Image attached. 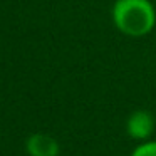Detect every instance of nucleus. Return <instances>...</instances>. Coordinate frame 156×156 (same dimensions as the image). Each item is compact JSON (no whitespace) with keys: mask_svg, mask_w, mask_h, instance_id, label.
<instances>
[{"mask_svg":"<svg viewBox=\"0 0 156 156\" xmlns=\"http://www.w3.org/2000/svg\"><path fill=\"white\" fill-rule=\"evenodd\" d=\"M111 19L121 34L144 37L156 25V9L149 0H116Z\"/></svg>","mask_w":156,"mask_h":156,"instance_id":"1","label":"nucleus"},{"mask_svg":"<svg viewBox=\"0 0 156 156\" xmlns=\"http://www.w3.org/2000/svg\"><path fill=\"white\" fill-rule=\"evenodd\" d=\"M154 126H156V119L146 109H138L133 111L126 119V133L131 139L134 141H148L151 138V134L154 133Z\"/></svg>","mask_w":156,"mask_h":156,"instance_id":"2","label":"nucleus"},{"mask_svg":"<svg viewBox=\"0 0 156 156\" xmlns=\"http://www.w3.org/2000/svg\"><path fill=\"white\" fill-rule=\"evenodd\" d=\"M25 153L29 156H59L61 143L51 134L35 133L25 139Z\"/></svg>","mask_w":156,"mask_h":156,"instance_id":"3","label":"nucleus"},{"mask_svg":"<svg viewBox=\"0 0 156 156\" xmlns=\"http://www.w3.org/2000/svg\"><path fill=\"white\" fill-rule=\"evenodd\" d=\"M129 156H156V139H148V141L139 143Z\"/></svg>","mask_w":156,"mask_h":156,"instance_id":"4","label":"nucleus"}]
</instances>
